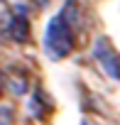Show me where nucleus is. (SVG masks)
<instances>
[{"label":"nucleus","instance_id":"f257e3e1","mask_svg":"<svg viewBox=\"0 0 120 125\" xmlns=\"http://www.w3.org/2000/svg\"><path fill=\"white\" fill-rule=\"evenodd\" d=\"M79 5L76 0H66V5L61 8V12L54 15L47 25V32H44V49L51 59H64L74 52V32H76V25H79Z\"/></svg>","mask_w":120,"mask_h":125},{"label":"nucleus","instance_id":"f03ea898","mask_svg":"<svg viewBox=\"0 0 120 125\" xmlns=\"http://www.w3.org/2000/svg\"><path fill=\"white\" fill-rule=\"evenodd\" d=\"M93 54H96L98 64L105 69V74H108V76H113V79H120V54L113 49V44H110L105 37L96 39Z\"/></svg>","mask_w":120,"mask_h":125},{"label":"nucleus","instance_id":"7ed1b4c3","mask_svg":"<svg viewBox=\"0 0 120 125\" xmlns=\"http://www.w3.org/2000/svg\"><path fill=\"white\" fill-rule=\"evenodd\" d=\"M10 37H12L15 42H25V39L30 37V22H27V15H25L22 5H15V22H12Z\"/></svg>","mask_w":120,"mask_h":125},{"label":"nucleus","instance_id":"20e7f679","mask_svg":"<svg viewBox=\"0 0 120 125\" xmlns=\"http://www.w3.org/2000/svg\"><path fill=\"white\" fill-rule=\"evenodd\" d=\"M15 22V5H10L8 0H0V34H10Z\"/></svg>","mask_w":120,"mask_h":125},{"label":"nucleus","instance_id":"39448f33","mask_svg":"<svg viewBox=\"0 0 120 125\" xmlns=\"http://www.w3.org/2000/svg\"><path fill=\"white\" fill-rule=\"evenodd\" d=\"M8 83H10V91H12L15 96H22V93H25V88H27V79H25L22 74L10 76V79H8Z\"/></svg>","mask_w":120,"mask_h":125},{"label":"nucleus","instance_id":"423d86ee","mask_svg":"<svg viewBox=\"0 0 120 125\" xmlns=\"http://www.w3.org/2000/svg\"><path fill=\"white\" fill-rule=\"evenodd\" d=\"M0 93H3V74H0Z\"/></svg>","mask_w":120,"mask_h":125}]
</instances>
